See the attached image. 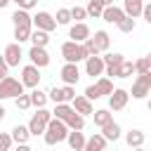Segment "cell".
<instances>
[{
	"label": "cell",
	"mask_w": 151,
	"mask_h": 151,
	"mask_svg": "<svg viewBox=\"0 0 151 151\" xmlns=\"http://www.w3.org/2000/svg\"><path fill=\"white\" fill-rule=\"evenodd\" d=\"M66 137H68V127H66L64 120H57V118H52V120L47 123V130H45V134H42V139H45L47 146L61 144V142H66Z\"/></svg>",
	"instance_id": "cell-1"
},
{
	"label": "cell",
	"mask_w": 151,
	"mask_h": 151,
	"mask_svg": "<svg viewBox=\"0 0 151 151\" xmlns=\"http://www.w3.org/2000/svg\"><path fill=\"white\" fill-rule=\"evenodd\" d=\"M61 57L66 59V64H78V61H85V59H87V52H85L83 42L66 40V42L61 45Z\"/></svg>",
	"instance_id": "cell-2"
},
{
	"label": "cell",
	"mask_w": 151,
	"mask_h": 151,
	"mask_svg": "<svg viewBox=\"0 0 151 151\" xmlns=\"http://www.w3.org/2000/svg\"><path fill=\"white\" fill-rule=\"evenodd\" d=\"M52 120V111H47V109H38L33 116H31V120H28V132H31V137L35 134H45V130H47V123Z\"/></svg>",
	"instance_id": "cell-3"
},
{
	"label": "cell",
	"mask_w": 151,
	"mask_h": 151,
	"mask_svg": "<svg viewBox=\"0 0 151 151\" xmlns=\"http://www.w3.org/2000/svg\"><path fill=\"white\" fill-rule=\"evenodd\" d=\"M19 94H24V85L19 78L7 76L0 80V99H17Z\"/></svg>",
	"instance_id": "cell-4"
},
{
	"label": "cell",
	"mask_w": 151,
	"mask_h": 151,
	"mask_svg": "<svg viewBox=\"0 0 151 151\" xmlns=\"http://www.w3.org/2000/svg\"><path fill=\"white\" fill-rule=\"evenodd\" d=\"M149 92H151V71H149V73H142V76L134 78L130 97H132V99H144Z\"/></svg>",
	"instance_id": "cell-5"
},
{
	"label": "cell",
	"mask_w": 151,
	"mask_h": 151,
	"mask_svg": "<svg viewBox=\"0 0 151 151\" xmlns=\"http://www.w3.org/2000/svg\"><path fill=\"white\" fill-rule=\"evenodd\" d=\"M76 97V87L73 85H64V87H52L47 92V99H52L54 104H71Z\"/></svg>",
	"instance_id": "cell-6"
},
{
	"label": "cell",
	"mask_w": 151,
	"mask_h": 151,
	"mask_svg": "<svg viewBox=\"0 0 151 151\" xmlns=\"http://www.w3.org/2000/svg\"><path fill=\"white\" fill-rule=\"evenodd\" d=\"M40 78H42V76H40V68H38V66H33V64H26V66L21 68V78H19V80H21V85H24V87L35 90V87L40 85Z\"/></svg>",
	"instance_id": "cell-7"
},
{
	"label": "cell",
	"mask_w": 151,
	"mask_h": 151,
	"mask_svg": "<svg viewBox=\"0 0 151 151\" xmlns=\"http://www.w3.org/2000/svg\"><path fill=\"white\" fill-rule=\"evenodd\" d=\"M33 26H35L38 31H45V33H52V31L57 28V21H54V17H52L50 12H45V9H40V12H35V14H33Z\"/></svg>",
	"instance_id": "cell-8"
},
{
	"label": "cell",
	"mask_w": 151,
	"mask_h": 151,
	"mask_svg": "<svg viewBox=\"0 0 151 151\" xmlns=\"http://www.w3.org/2000/svg\"><path fill=\"white\" fill-rule=\"evenodd\" d=\"M127 99H130V92L123 90V87H116L111 94H109V111H123L127 106Z\"/></svg>",
	"instance_id": "cell-9"
},
{
	"label": "cell",
	"mask_w": 151,
	"mask_h": 151,
	"mask_svg": "<svg viewBox=\"0 0 151 151\" xmlns=\"http://www.w3.org/2000/svg\"><path fill=\"white\" fill-rule=\"evenodd\" d=\"M2 59H5V64H7L9 68H12V66H19L21 59H24L21 45H19V42H9V45L5 47V52H2Z\"/></svg>",
	"instance_id": "cell-10"
},
{
	"label": "cell",
	"mask_w": 151,
	"mask_h": 151,
	"mask_svg": "<svg viewBox=\"0 0 151 151\" xmlns=\"http://www.w3.org/2000/svg\"><path fill=\"white\" fill-rule=\"evenodd\" d=\"M28 59H31V64L38 66V68L50 66V54H47L45 47H33V45H31V50H28Z\"/></svg>",
	"instance_id": "cell-11"
},
{
	"label": "cell",
	"mask_w": 151,
	"mask_h": 151,
	"mask_svg": "<svg viewBox=\"0 0 151 151\" xmlns=\"http://www.w3.org/2000/svg\"><path fill=\"white\" fill-rule=\"evenodd\" d=\"M71 106H73V111H76V113H80L83 118L94 113V106H92V101H90L85 94H76V97H73V101H71Z\"/></svg>",
	"instance_id": "cell-12"
},
{
	"label": "cell",
	"mask_w": 151,
	"mask_h": 151,
	"mask_svg": "<svg viewBox=\"0 0 151 151\" xmlns=\"http://www.w3.org/2000/svg\"><path fill=\"white\" fill-rule=\"evenodd\" d=\"M90 35H92V31H90V26H87L85 21H80V24H73V26L68 28V38H71L73 42H85Z\"/></svg>",
	"instance_id": "cell-13"
},
{
	"label": "cell",
	"mask_w": 151,
	"mask_h": 151,
	"mask_svg": "<svg viewBox=\"0 0 151 151\" xmlns=\"http://www.w3.org/2000/svg\"><path fill=\"white\" fill-rule=\"evenodd\" d=\"M59 76H61L64 85H76L80 80V68H78V64H64Z\"/></svg>",
	"instance_id": "cell-14"
},
{
	"label": "cell",
	"mask_w": 151,
	"mask_h": 151,
	"mask_svg": "<svg viewBox=\"0 0 151 151\" xmlns=\"http://www.w3.org/2000/svg\"><path fill=\"white\" fill-rule=\"evenodd\" d=\"M104 71H106V66H104V59H101V54L99 57H87L85 59V73L87 76H104Z\"/></svg>",
	"instance_id": "cell-15"
},
{
	"label": "cell",
	"mask_w": 151,
	"mask_h": 151,
	"mask_svg": "<svg viewBox=\"0 0 151 151\" xmlns=\"http://www.w3.org/2000/svg\"><path fill=\"white\" fill-rule=\"evenodd\" d=\"M12 24H14V28H33V14L17 7V12L12 14Z\"/></svg>",
	"instance_id": "cell-16"
},
{
	"label": "cell",
	"mask_w": 151,
	"mask_h": 151,
	"mask_svg": "<svg viewBox=\"0 0 151 151\" xmlns=\"http://www.w3.org/2000/svg\"><path fill=\"white\" fill-rule=\"evenodd\" d=\"M66 142H68L71 151H83V149H85V142H87V137L83 134V130H68V137H66Z\"/></svg>",
	"instance_id": "cell-17"
},
{
	"label": "cell",
	"mask_w": 151,
	"mask_h": 151,
	"mask_svg": "<svg viewBox=\"0 0 151 151\" xmlns=\"http://www.w3.org/2000/svg\"><path fill=\"white\" fill-rule=\"evenodd\" d=\"M101 130V137L106 139V142H118L120 139V134H123V130H120V125L116 123V120H111V123H106L104 127H99Z\"/></svg>",
	"instance_id": "cell-18"
},
{
	"label": "cell",
	"mask_w": 151,
	"mask_h": 151,
	"mask_svg": "<svg viewBox=\"0 0 151 151\" xmlns=\"http://www.w3.org/2000/svg\"><path fill=\"white\" fill-rule=\"evenodd\" d=\"M142 9H144V0H123V12H125V17L137 19V17H142Z\"/></svg>",
	"instance_id": "cell-19"
},
{
	"label": "cell",
	"mask_w": 151,
	"mask_h": 151,
	"mask_svg": "<svg viewBox=\"0 0 151 151\" xmlns=\"http://www.w3.org/2000/svg\"><path fill=\"white\" fill-rule=\"evenodd\" d=\"M101 19H104V21H109V24H118L120 19H125V12H123V7H116V5H111V7H104V14H101Z\"/></svg>",
	"instance_id": "cell-20"
},
{
	"label": "cell",
	"mask_w": 151,
	"mask_h": 151,
	"mask_svg": "<svg viewBox=\"0 0 151 151\" xmlns=\"http://www.w3.org/2000/svg\"><path fill=\"white\" fill-rule=\"evenodd\" d=\"M104 149H106V139L101 137V132H94L92 137H87L83 151H104Z\"/></svg>",
	"instance_id": "cell-21"
},
{
	"label": "cell",
	"mask_w": 151,
	"mask_h": 151,
	"mask_svg": "<svg viewBox=\"0 0 151 151\" xmlns=\"http://www.w3.org/2000/svg\"><path fill=\"white\" fill-rule=\"evenodd\" d=\"M92 42H94V47H97V50H99V54H101V52H106V50H109V45H111V35H109L106 31H94Z\"/></svg>",
	"instance_id": "cell-22"
},
{
	"label": "cell",
	"mask_w": 151,
	"mask_h": 151,
	"mask_svg": "<svg viewBox=\"0 0 151 151\" xmlns=\"http://www.w3.org/2000/svg\"><path fill=\"white\" fill-rule=\"evenodd\" d=\"M9 134H12V142H17V144H28V139H31L28 125H14Z\"/></svg>",
	"instance_id": "cell-23"
},
{
	"label": "cell",
	"mask_w": 151,
	"mask_h": 151,
	"mask_svg": "<svg viewBox=\"0 0 151 151\" xmlns=\"http://www.w3.org/2000/svg\"><path fill=\"white\" fill-rule=\"evenodd\" d=\"M144 139H146V137H144L142 130H127V132H125V144H127L130 149H139V146L144 144Z\"/></svg>",
	"instance_id": "cell-24"
},
{
	"label": "cell",
	"mask_w": 151,
	"mask_h": 151,
	"mask_svg": "<svg viewBox=\"0 0 151 151\" xmlns=\"http://www.w3.org/2000/svg\"><path fill=\"white\" fill-rule=\"evenodd\" d=\"M28 97H31V106H35V109H45V104L50 101L47 99V92H42V90H31L28 92Z\"/></svg>",
	"instance_id": "cell-25"
},
{
	"label": "cell",
	"mask_w": 151,
	"mask_h": 151,
	"mask_svg": "<svg viewBox=\"0 0 151 151\" xmlns=\"http://www.w3.org/2000/svg\"><path fill=\"white\" fill-rule=\"evenodd\" d=\"M92 118H94V125H97V127H104L106 123L113 120V113H111L109 109H97V111L92 113Z\"/></svg>",
	"instance_id": "cell-26"
},
{
	"label": "cell",
	"mask_w": 151,
	"mask_h": 151,
	"mask_svg": "<svg viewBox=\"0 0 151 151\" xmlns=\"http://www.w3.org/2000/svg\"><path fill=\"white\" fill-rule=\"evenodd\" d=\"M31 42H33V47H47V42H50V33H45V31H31V38H28Z\"/></svg>",
	"instance_id": "cell-27"
},
{
	"label": "cell",
	"mask_w": 151,
	"mask_h": 151,
	"mask_svg": "<svg viewBox=\"0 0 151 151\" xmlns=\"http://www.w3.org/2000/svg\"><path fill=\"white\" fill-rule=\"evenodd\" d=\"M71 113H73L71 104H54V109H52V118H57V120H66Z\"/></svg>",
	"instance_id": "cell-28"
},
{
	"label": "cell",
	"mask_w": 151,
	"mask_h": 151,
	"mask_svg": "<svg viewBox=\"0 0 151 151\" xmlns=\"http://www.w3.org/2000/svg\"><path fill=\"white\" fill-rule=\"evenodd\" d=\"M101 59H104V66H106V68H116V66H120V64L125 61V57H123L120 52H109V54H104Z\"/></svg>",
	"instance_id": "cell-29"
},
{
	"label": "cell",
	"mask_w": 151,
	"mask_h": 151,
	"mask_svg": "<svg viewBox=\"0 0 151 151\" xmlns=\"http://www.w3.org/2000/svg\"><path fill=\"white\" fill-rule=\"evenodd\" d=\"M94 85H97V90H99V94H101V97H106V94H111V92L116 90V87H113V80H111V78H106V76H101Z\"/></svg>",
	"instance_id": "cell-30"
},
{
	"label": "cell",
	"mask_w": 151,
	"mask_h": 151,
	"mask_svg": "<svg viewBox=\"0 0 151 151\" xmlns=\"http://www.w3.org/2000/svg\"><path fill=\"white\" fill-rule=\"evenodd\" d=\"M64 123H66V127H68V130H83V127H85V118H83L80 113H76V111H73Z\"/></svg>",
	"instance_id": "cell-31"
},
{
	"label": "cell",
	"mask_w": 151,
	"mask_h": 151,
	"mask_svg": "<svg viewBox=\"0 0 151 151\" xmlns=\"http://www.w3.org/2000/svg\"><path fill=\"white\" fill-rule=\"evenodd\" d=\"M85 12H87V17L101 19V14H104V5H101L99 0H87V7H85Z\"/></svg>",
	"instance_id": "cell-32"
},
{
	"label": "cell",
	"mask_w": 151,
	"mask_h": 151,
	"mask_svg": "<svg viewBox=\"0 0 151 151\" xmlns=\"http://www.w3.org/2000/svg\"><path fill=\"white\" fill-rule=\"evenodd\" d=\"M54 21H57V26H66V24H71V21H73V19H71V9H66V7L57 9Z\"/></svg>",
	"instance_id": "cell-33"
},
{
	"label": "cell",
	"mask_w": 151,
	"mask_h": 151,
	"mask_svg": "<svg viewBox=\"0 0 151 151\" xmlns=\"http://www.w3.org/2000/svg\"><path fill=\"white\" fill-rule=\"evenodd\" d=\"M116 26H118V31H120V33H132V31L137 28V21H134V19H130V17H125V19H120Z\"/></svg>",
	"instance_id": "cell-34"
},
{
	"label": "cell",
	"mask_w": 151,
	"mask_h": 151,
	"mask_svg": "<svg viewBox=\"0 0 151 151\" xmlns=\"http://www.w3.org/2000/svg\"><path fill=\"white\" fill-rule=\"evenodd\" d=\"M149 71H151V64H149V59H146V57H142V59H137V61H134V73H137V76L149 73Z\"/></svg>",
	"instance_id": "cell-35"
},
{
	"label": "cell",
	"mask_w": 151,
	"mask_h": 151,
	"mask_svg": "<svg viewBox=\"0 0 151 151\" xmlns=\"http://www.w3.org/2000/svg\"><path fill=\"white\" fill-rule=\"evenodd\" d=\"M31 31L33 28H14V42H26L28 38H31Z\"/></svg>",
	"instance_id": "cell-36"
},
{
	"label": "cell",
	"mask_w": 151,
	"mask_h": 151,
	"mask_svg": "<svg viewBox=\"0 0 151 151\" xmlns=\"http://www.w3.org/2000/svg\"><path fill=\"white\" fill-rule=\"evenodd\" d=\"M71 19H76V24H80V21H85L87 19V12H85V7H71Z\"/></svg>",
	"instance_id": "cell-37"
},
{
	"label": "cell",
	"mask_w": 151,
	"mask_h": 151,
	"mask_svg": "<svg viewBox=\"0 0 151 151\" xmlns=\"http://www.w3.org/2000/svg\"><path fill=\"white\" fill-rule=\"evenodd\" d=\"M83 94H85L90 101H97V99H101V94H99V90H97V85H94V83H92V85H87Z\"/></svg>",
	"instance_id": "cell-38"
},
{
	"label": "cell",
	"mask_w": 151,
	"mask_h": 151,
	"mask_svg": "<svg viewBox=\"0 0 151 151\" xmlns=\"http://www.w3.org/2000/svg\"><path fill=\"white\" fill-rule=\"evenodd\" d=\"M14 104H17V109H21V111H26V109H31V97L24 92V94H19L17 99H14Z\"/></svg>",
	"instance_id": "cell-39"
},
{
	"label": "cell",
	"mask_w": 151,
	"mask_h": 151,
	"mask_svg": "<svg viewBox=\"0 0 151 151\" xmlns=\"http://www.w3.org/2000/svg\"><path fill=\"white\" fill-rule=\"evenodd\" d=\"M12 134L9 132H0V151H9L12 149Z\"/></svg>",
	"instance_id": "cell-40"
},
{
	"label": "cell",
	"mask_w": 151,
	"mask_h": 151,
	"mask_svg": "<svg viewBox=\"0 0 151 151\" xmlns=\"http://www.w3.org/2000/svg\"><path fill=\"white\" fill-rule=\"evenodd\" d=\"M17 5H19V9H26V12H31V9L38 5V0H17Z\"/></svg>",
	"instance_id": "cell-41"
},
{
	"label": "cell",
	"mask_w": 151,
	"mask_h": 151,
	"mask_svg": "<svg viewBox=\"0 0 151 151\" xmlns=\"http://www.w3.org/2000/svg\"><path fill=\"white\" fill-rule=\"evenodd\" d=\"M142 17H144V21L151 26V2H146V5H144V9H142Z\"/></svg>",
	"instance_id": "cell-42"
},
{
	"label": "cell",
	"mask_w": 151,
	"mask_h": 151,
	"mask_svg": "<svg viewBox=\"0 0 151 151\" xmlns=\"http://www.w3.org/2000/svg\"><path fill=\"white\" fill-rule=\"evenodd\" d=\"M7 76H9V66L5 64V59H2V54H0V80L7 78Z\"/></svg>",
	"instance_id": "cell-43"
},
{
	"label": "cell",
	"mask_w": 151,
	"mask_h": 151,
	"mask_svg": "<svg viewBox=\"0 0 151 151\" xmlns=\"http://www.w3.org/2000/svg\"><path fill=\"white\" fill-rule=\"evenodd\" d=\"M17 151H33L28 144H17Z\"/></svg>",
	"instance_id": "cell-44"
},
{
	"label": "cell",
	"mask_w": 151,
	"mask_h": 151,
	"mask_svg": "<svg viewBox=\"0 0 151 151\" xmlns=\"http://www.w3.org/2000/svg\"><path fill=\"white\" fill-rule=\"evenodd\" d=\"M99 2H101L104 7H111V5H113V0H99Z\"/></svg>",
	"instance_id": "cell-45"
},
{
	"label": "cell",
	"mask_w": 151,
	"mask_h": 151,
	"mask_svg": "<svg viewBox=\"0 0 151 151\" xmlns=\"http://www.w3.org/2000/svg\"><path fill=\"white\" fill-rule=\"evenodd\" d=\"M5 113H7V111H5V106H2V104H0V120H2V118H5Z\"/></svg>",
	"instance_id": "cell-46"
},
{
	"label": "cell",
	"mask_w": 151,
	"mask_h": 151,
	"mask_svg": "<svg viewBox=\"0 0 151 151\" xmlns=\"http://www.w3.org/2000/svg\"><path fill=\"white\" fill-rule=\"evenodd\" d=\"M9 2H12V0H0V9H2V7H7Z\"/></svg>",
	"instance_id": "cell-47"
},
{
	"label": "cell",
	"mask_w": 151,
	"mask_h": 151,
	"mask_svg": "<svg viewBox=\"0 0 151 151\" xmlns=\"http://www.w3.org/2000/svg\"><path fill=\"white\" fill-rule=\"evenodd\" d=\"M146 59H149V64H151V52H149V54H146Z\"/></svg>",
	"instance_id": "cell-48"
},
{
	"label": "cell",
	"mask_w": 151,
	"mask_h": 151,
	"mask_svg": "<svg viewBox=\"0 0 151 151\" xmlns=\"http://www.w3.org/2000/svg\"><path fill=\"white\" fill-rule=\"evenodd\" d=\"M132 151H144V149H142V146H139V149H132Z\"/></svg>",
	"instance_id": "cell-49"
},
{
	"label": "cell",
	"mask_w": 151,
	"mask_h": 151,
	"mask_svg": "<svg viewBox=\"0 0 151 151\" xmlns=\"http://www.w3.org/2000/svg\"><path fill=\"white\" fill-rule=\"evenodd\" d=\"M146 106H149V111H151V99H149V104H146Z\"/></svg>",
	"instance_id": "cell-50"
},
{
	"label": "cell",
	"mask_w": 151,
	"mask_h": 151,
	"mask_svg": "<svg viewBox=\"0 0 151 151\" xmlns=\"http://www.w3.org/2000/svg\"><path fill=\"white\" fill-rule=\"evenodd\" d=\"M104 151H109V149H104Z\"/></svg>",
	"instance_id": "cell-51"
},
{
	"label": "cell",
	"mask_w": 151,
	"mask_h": 151,
	"mask_svg": "<svg viewBox=\"0 0 151 151\" xmlns=\"http://www.w3.org/2000/svg\"><path fill=\"white\" fill-rule=\"evenodd\" d=\"M12 2H17V0H12Z\"/></svg>",
	"instance_id": "cell-52"
}]
</instances>
